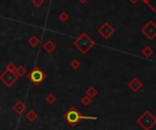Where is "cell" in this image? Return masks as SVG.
Returning a JSON list of instances; mask_svg holds the SVG:
<instances>
[{
    "label": "cell",
    "mask_w": 156,
    "mask_h": 130,
    "mask_svg": "<svg viewBox=\"0 0 156 130\" xmlns=\"http://www.w3.org/2000/svg\"><path fill=\"white\" fill-rule=\"evenodd\" d=\"M137 124L144 130H151L156 125L155 117L148 110H146L141 117L136 120Z\"/></svg>",
    "instance_id": "1"
},
{
    "label": "cell",
    "mask_w": 156,
    "mask_h": 130,
    "mask_svg": "<svg viewBox=\"0 0 156 130\" xmlns=\"http://www.w3.org/2000/svg\"><path fill=\"white\" fill-rule=\"evenodd\" d=\"M65 120L71 126V127H76L80 120L82 119H96V118H86L80 115V113L75 108H71L67 111V113L64 115Z\"/></svg>",
    "instance_id": "2"
},
{
    "label": "cell",
    "mask_w": 156,
    "mask_h": 130,
    "mask_svg": "<svg viewBox=\"0 0 156 130\" xmlns=\"http://www.w3.org/2000/svg\"><path fill=\"white\" fill-rule=\"evenodd\" d=\"M74 45L82 54H86L95 45V43L86 34H82L77 41H75Z\"/></svg>",
    "instance_id": "3"
},
{
    "label": "cell",
    "mask_w": 156,
    "mask_h": 130,
    "mask_svg": "<svg viewBox=\"0 0 156 130\" xmlns=\"http://www.w3.org/2000/svg\"><path fill=\"white\" fill-rule=\"evenodd\" d=\"M27 77L34 85L39 86L40 84H42L44 82V80L46 78V74L39 67H36L33 70H31V72L28 74Z\"/></svg>",
    "instance_id": "4"
},
{
    "label": "cell",
    "mask_w": 156,
    "mask_h": 130,
    "mask_svg": "<svg viewBox=\"0 0 156 130\" xmlns=\"http://www.w3.org/2000/svg\"><path fill=\"white\" fill-rule=\"evenodd\" d=\"M18 79V77L16 75L15 72H11L8 70L4 71L1 75H0V80L7 87H12Z\"/></svg>",
    "instance_id": "5"
},
{
    "label": "cell",
    "mask_w": 156,
    "mask_h": 130,
    "mask_svg": "<svg viewBox=\"0 0 156 130\" xmlns=\"http://www.w3.org/2000/svg\"><path fill=\"white\" fill-rule=\"evenodd\" d=\"M142 32L149 38V39H154L155 37L156 34V26L154 25V23L153 21H150L143 29Z\"/></svg>",
    "instance_id": "6"
},
{
    "label": "cell",
    "mask_w": 156,
    "mask_h": 130,
    "mask_svg": "<svg viewBox=\"0 0 156 130\" xmlns=\"http://www.w3.org/2000/svg\"><path fill=\"white\" fill-rule=\"evenodd\" d=\"M100 34L106 39L110 38L112 36V35L114 33V28L112 26H111L108 23H105L99 30Z\"/></svg>",
    "instance_id": "7"
},
{
    "label": "cell",
    "mask_w": 156,
    "mask_h": 130,
    "mask_svg": "<svg viewBox=\"0 0 156 130\" xmlns=\"http://www.w3.org/2000/svg\"><path fill=\"white\" fill-rule=\"evenodd\" d=\"M128 87H130V89L133 92H138L140 89L143 88L144 85L142 83L141 80H139L137 77H134L133 79H132L129 83H128Z\"/></svg>",
    "instance_id": "8"
},
{
    "label": "cell",
    "mask_w": 156,
    "mask_h": 130,
    "mask_svg": "<svg viewBox=\"0 0 156 130\" xmlns=\"http://www.w3.org/2000/svg\"><path fill=\"white\" fill-rule=\"evenodd\" d=\"M27 109V106L20 100L16 102L13 106V110L17 114V115H22L23 112Z\"/></svg>",
    "instance_id": "9"
},
{
    "label": "cell",
    "mask_w": 156,
    "mask_h": 130,
    "mask_svg": "<svg viewBox=\"0 0 156 130\" xmlns=\"http://www.w3.org/2000/svg\"><path fill=\"white\" fill-rule=\"evenodd\" d=\"M43 48H44L48 53H51V52H53V51L55 50L56 45H55L52 41L48 40V41H47V42L43 45Z\"/></svg>",
    "instance_id": "10"
},
{
    "label": "cell",
    "mask_w": 156,
    "mask_h": 130,
    "mask_svg": "<svg viewBox=\"0 0 156 130\" xmlns=\"http://www.w3.org/2000/svg\"><path fill=\"white\" fill-rule=\"evenodd\" d=\"M98 95V90L94 87H90L86 90V96H88L90 98H94Z\"/></svg>",
    "instance_id": "11"
},
{
    "label": "cell",
    "mask_w": 156,
    "mask_h": 130,
    "mask_svg": "<svg viewBox=\"0 0 156 130\" xmlns=\"http://www.w3.org/2000/svg\"><path fill=\"white\" fill-rule=\"evenodd\" d=\"M37 114L35 112V111H33V110H30L27 115H26V118H27V120H29L30 122H34V121H36L37 119Z\"/></svg>",
    "instance_id": "12"
},
{
    "label": "cell",
    "mask_w": 156,
    "mask_h": 130,
    "mask_svg": "<svg viewBox=\"0 0 156 130\" xmlns=\"http://www.w3.org/2000/svg\"><path fill=\"white\" fill-rule=\"evenodd\" d=\"M26 72H27V70H26V68H25L23 66H19V67H16V70H15V73H16V75L18 77H23V76L26 74Z\"/></svg>",
    "instance_id": "13"
},
{
    "label": "cell",
    "mask_w": 156,
    "mask_h": 130,
    "mask_svg": "<svg viewBox=\"0 0 156 130\" xmlns=\"http://www.w3.org/2000/svg\"><path fill=\"white\" fill-rule=\"evenodd\" d=\"M142 53H143V55H144L145 57H150V56L153 55L154 50H153L150 46H145V47L143 49Z\"/></svg>",
    "instance_id": "14"
},
{
    "label": "cell",
    "mask_w": 156,
    "mask_h": 130,
    "mask_svg": "<svg viewBox=\"0 0 156 130\" xmlns=\"http://www.w3.org/2000/svg\"><path fill=\"white\" fill-rule=\"evenodd\" d=\"M28 43H29V45H30L32 47H36V46L39 44V40H38V38H37L36 36H33L28 40Z\"/></svg>",
    "instance_id": "15"
},
{
    "label": "cell",
    "mask_w": 156,
    "mask_h": 130,
    "mask_svg": "<svg viewBox=\"0 0 156 130\" xmlns=\"http://www.w3.org/2000/svg\"><path fill=\"white\" fill-rule=\"evenodd\" d=\"M45 100H46L49 105H53V104L57 101V98H56V97H55L53 94H48V95L46 97Z\"/></svg>",
    "instance_id": "16"
},
{
    "label": "cell",
    "mask_w": 156,
    "mask_h": 130,
    "mask_svg": "<svg viewBox=\"0 0 156 130\" xmlns=\"http://www.w3.org/2000/svg\"><path fill=\"white\" fill-rule=\"evenodd\" d=\"M91 103V98H90L88 96H84L82 98H81V104L85 107H88L90 106Z\"/></svg>",
    "instance_id": "17"
},
{
    "label": "cell",
    "mask_w": 156,
    "mask_h": 130,
    "mask_svg": "<svg viewBox=\"0 0 156 130\" xmlns=\"http://www.w3.org/2000/svg\"><path fill=\"white\" fill-rule=\"evenodd\" d=\"M70 66H71V67L73 68V69H78L80 67V62L78 60V59H74V60H72L71 61V63H70Z\"/></svg>",
    "instance_id": "18"
},
{
    "label": "cell",
    "mask_w": 156,
    "mask_h": 130,
    "mask_svg": "<svg viewBox=\"0 0 156 130\" xmlns=\"http://www.w3.org/2000/svg\"><path fill=\"white\" fill-rule=\"evenodd\" d=\"M69 18V15L66 12H62V13L59 15V19H60L62 22H66Z\"/></svg>",
    "instance_id": "19"
},
{
    "label": "cell",
    "mask_w": 156,
    "mask_h": 130,
    "mask_svg": "<svg viewBox=\"0 0 156 130\" xmlns=\"http://www.w3.org/2000/svg\"><path fill=\"white\" fill-rule=\"evenodd\" d=\"M16 67L13 64V63H9L7 66H6V69L5 70H8V71H11V72H15Z\"/></svg>",
    "instance_id": "20"
},
{
    "label": "cell",
    "mask_w": 156,
    "mask_h": 130,
    "mask_svg": "<svg viewBox=\"0 0 156 130\" xmlns=\"http://www.w3.org/2000/svg\"><path fill=\"white\" fill-rule=\"evenodd\" d=\"M32 2H33V5H35L37 7L41 6L44 4V0H33Z\"/></svg>",
    "instance_id": "21"
},
{
    "label": "cell",
    "mask_w": 156,
    "mask_h": 130,
    "mask_svg": "<svg viewBox=\"0 0 156 130\" xmlns=\"http://www.w3.org/2000/svg\"><path fill=\"white\" fill-rule=\"evenodd\" d=\"M150 1H151V0H144V3H146V4H148V5H149Z\"/></svg>",
    "instance_id": "22"
},
{
    "label": "cell",
    "mask_w": 156,
    "mask_h": 130,
    "mask_svg": "<svg viewBox=\"0 0 156 130\" xmlns=\"http://www.w3.org/2000/svg\"><path fill=\"white\" fill-rule=\"evenodd\" d=\"M131 1H132V3H133V4H135V3L138 2V0H131Z\"/></svg>",
    "instance_id": "23"
},
{
    "label": "cell",
    "mask_w": 156,
    "mask_h": 130,
    "mask_svg": "<svg viewBox=\"0 0 156 130\" xmlns=\"http://www.w3.org/2000/svg\"><path fill=\"white\" fill-rule=\"evenodd\" d=\"M88 0H80V2H81V3H86Z\"/></svg>",
    "instance_id": "24"
},
{
    "label": "cell",
    "mask_w": 156,
    "mask_h": 130,
    "mask_svg": "<svg viewBox=\"0 0 156 130\" xmlns=\"http://www.w3.org/2000/svg\"><path fill=\"white\" fill-rule=\"evenodd\" d=\"M0 109H1V106H0Z\"/></svg>",
    "instance_id": "25"
}]
</instances>
